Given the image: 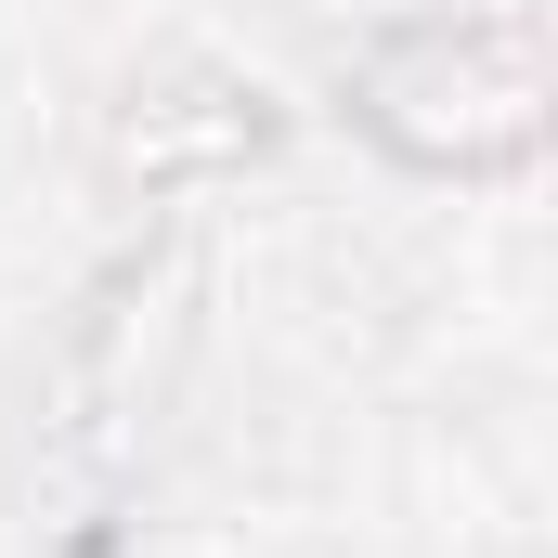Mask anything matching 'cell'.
<instances>
[{
    "label": "cell",
    "mask_w": 558,
    "mask_h": 558,
    "mask_svg": "<svg viewBox=\"0 0 558 558\" xmlns=\"http://www.w3.org/2000/svg\"><path fill=\"white\" fill-rule=\"evenodd\" d=\"M247 143H260V105H247V92H169L156 118L118 131V169H131V182H182V169L247 156Z\"/></svg>",
    "instance_id": "2"
},
{
    "label": "cell",
    "mask_w": 558,
    "mask_h": 558,
    "mask_svg": "<svg viewBox=\"0 0 558 558\" xmlns=\"http://www.w3.org/2000/svg\"><path fill=\"white\" fill-rule=\"evenodd\" d=\"M364 105H377V131H390V143L454 156V169H481V156H520V143L546 131L533 0H454L441 26L390 39V52H377V78H364Z\"/></svg>",
    "instance_id": "1"
}]
</instances>
